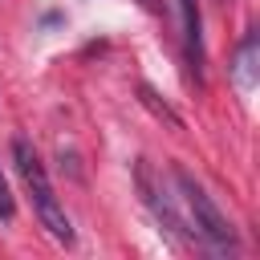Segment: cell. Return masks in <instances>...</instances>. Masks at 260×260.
Here are the masks:
<instances>
[{"label": "cell", "instance_id": "1", "mask_svg": "<svg viewBox=\"0 0 260 260\" xmlns=\"http://www.w3.org/2000/svg\"><path fill=\"white\" fill-rule=\"evenodd\" d=\"M175 183H179V199H183V211H187V232L191 240L207 244L211 252H236V232L228 223V215L211 203V195L203 191V183H195L191 171L175 167Z\"/></svg>", "mask_w": 260, "mask_h": 260}, {"label": "cell", "instance_id": "2", "mask_svg": "<svg viewBox=\"0 0 260 260\" xmlns=\"http://www.w3.org/2000/svg\"><path fill=\"white\" fill-rule=\"evenodd\" d=\"M12 162H16V175L24 179V187H28V195H32V207H37V219L45 223V232H49L57 244H73L69 215H65V207L57 203L53 183H49V175H45V162L37 158V150L28 146V138H12Z\"/></svg>", "mask_w": 260, "mask_h": 260}, {"label": "cell", "instance_id": "3", "mask_svg": "<svg viewBox=\"0 0 260 260\" xmlns=\"http://www.w3.org/2000/svg\"><path fill=\"white\" fill-rule=\"evenodd\" d=\"M138 187H142V199H146V207L154 211V219H158L167 232H175V236H191V232H187V219L179 215V207H175V199L167 195V187L154 179L150 162H138Z\"/></svg>", "mask_w": 260, "mask_h": 260}, {"label": "cell", "instance_id": "4", "mask_svg": "<svg viewBox=\"0 0 260 260\" xmlns=\"http://www.w3.org/2000/svg\"><path fill=\"white\" fill-rule=\"evenodd\" d=\"M179 4V16H183V53H187V65H191V77L199 81L203 77V20H199V0H175Z\"/></svg>", "mask_w": 260, "mask_h": 260}, {"label": "cell", "instance_id": "5", "mask_svg": "<svg viewBox=\"0 0 260 260\" xmlns=\"http://www.w3.org/2000/svg\"><path fill=\"white\" fill-rule=\"evenodd\" d=\"M138 98H142V106H146V110H150L154 118H162V122H167L171 130H183V118H179V114H175V110H171L167 102H158V93H154L150 85H138Z\"/></svg>", "mask_w": 260, "mask_h": 260}, {"label": "cell", "instance_id": "6", "mask_svg": "<svg viewBox=\"0 0 260 260\" xmlns=\"http://www.w3.org/2000/svg\"><path fill=\"white\" fill-rule=\"evenodd\" d=\"M236 77H240V85H252V81H256V32H248V41L240 45V57H236Z\"/></svg>", "mask_w": 260, "mask_h": 260}, {"label": "cell", "instance_id": "7", "mask_svg": "<svg viewBox=\"0 0 260 260\" xmlns=\"http://www.w3.org/2000/svg\"><path fill=\"white\" fill-rule=\"evenodd\" d=\"M16 215V199H12V191H8V179H4V171H0V219L8 223Z\"/></svg>", "mask_w": 260, "mask_h": 260}, {"label": "cell", "instance_id": "8", "mask_svg": "<svg viewBox=\"0 0 260 260\" xmlns=\"http://www.w3.org/2000/svg\"><path fill=\"white\" fill-rule=\"evenodd\" d=\"M138 4H142L146 12H158V0H138Z\"/></svg>", "mask_w": 260, "mask_h": 260}, {"label": "cell", "instance_id": "9", "mask_svg": "<svg viewBox=\"0 0 260 260\" xmlns=\"http://www.w3.org/2000/svg\"><path fill=\"white\" fill-rule=\"evenodd\" d=\"M219 4H228V0H219Z\"/></svg>", "mask_w": 260, "mask_h": 260}]
</instances>
